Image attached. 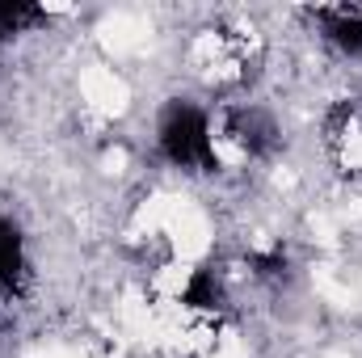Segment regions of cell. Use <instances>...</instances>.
<instances>
[{"instance_id":"obj_1","label":"cell","mask_w":362,"mask_h":358,"mask_svg":"<svg viewBox=\"0 0 362 358\" xmlns=\"http://www.w3.org/2000/svg\"><path fill=\"white\" fill-rule=\"evenodd\" d=\"M156 144H160V156L173 165V169H194V173H215L219 161H215V144H211V114L185 97H173L160 114V127H156Z\"/></svg>"},{"instance_id":"obj_2","label":"cell","mask_w":362,"mask_h":358,"mask_svg":"<svg viewBox=\"0 0 362 358\" xmlns=\"http://www.w3.org/2000/svg\"><path fill=\"white\" fill-rule=\"evenodd\" d=\"M211 144H215V161H266L278 148V122L270 110L262 105H228L211 118Z\"/></svg>"},{"instance_id":"obj_3","label":"cell","mask_w":362,"mask_h":358,"mask_svg":"<svg viewBox=\"0 0 362 358\" xmlns=\"http://www.w3.org/2000/svg\"><path fill=\"white\" fill-rule=\"evenodd\" d=\"M325 148L350 173L362 169V97H346L325 118Z\"/></svg>"},{"instance_id":"obj_4","label":"cell","mask_w":362,"mask_h":358,"mask_svg":"<svg viewBox=\"0 0 362 358\" xmlns=\"http://www.w3.org/2000/svg\"><path fill=\"white\" fill-rule=\"evenodd\" d=\"M325 42L346 59H362V13L358 8H316Z\"/></svg>"},{"instance_id":"obj_5","label":"cell","mask_w":362,"mask_h":358,"mask_svg":"<svg viewBox=\"0 0 362 358\" xmlns=\"http://www.w3.org/2000/svg\"><path fill=\"white\" fill-rule=\"evenodd\" d=\"M25 278V241L13 219H0V295H13Z\"/></svg>"},{"instance_id":"obj_6","label":"cell","mask_w":362,"mask_h":358,"mask_svg":"<svg viewBox=\"0 0 362 358\" xmlns=\"http://www.w3.org/2000/svg\"><path fill=\"white\" fill-rule=\"evenodd\" d=\"M47 13L38 4H0V38H13V34H25L30 25H42Z\"/></svg>"}]
</instances>
